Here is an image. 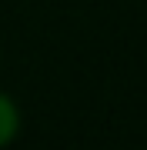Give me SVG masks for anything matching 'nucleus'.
<instances>
[{"label":"nucleus","mask_w":147,"mask_h":150,"mask_svg":"<svg viewBox=\"0 0 147 150\" xmlns=\"http://www.w3.org/2000/svg\"><path fill=\"white\" fill-rule=\"evenodd\" d=\"M13 134H17V110H13V103L0 93V147L10 144Z\"/></svg>","instance_id":"nucleus-1"}]
</instances>
